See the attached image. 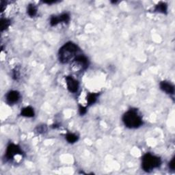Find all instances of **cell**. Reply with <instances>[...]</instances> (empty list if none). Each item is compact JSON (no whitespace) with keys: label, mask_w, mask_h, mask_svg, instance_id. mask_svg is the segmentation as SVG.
I'll return each instance as SVG.
<instances>
[{"label":"cell","mask_w":175,"mask_h":175,"mask_svg":"<svg viewBox=\"0 0 175 175\" xmlns=\"http://www.w3.org/2000/svg\"><path fill=\"white\" fill-rule=\"evenodd\" d=\"M80 51V48L76 44L72 42H68L60 48L58 52V57L60 62L66 64L69 62L71 60H74L77 56V53Z\"/></svg>","instance_id":"obj_1"},{"label":"cell","mask_w":175,"mask_h":175,"mask_svg":"<svg viewBox=\"0 0 175 175\" xmlns=\"http://www.w3.org/2000/svg\"><path fill=\"white\" fill-rule=\"evenodd\" d=\"M122 121L125 125L129 129H136L143 124L142 119L136 109H131L125 112L122 116Z\"/></svg>","instance_id":"obj_2"},{"label":"cell","mask_w":175,"mask_h":175,"mask_svg":"<svg viewBox=\"0 0 175 175\" xmlns=\"http://www.w3.org/2000/svg\"><path fill=\"white\" fill-rule=\"evenodd\" d=\"M162 164L159 157L150 153H146L142 157V168L147 173H150L153 169L159 168Z\"/></svg>","instance_id":"obj_3"},{"label":"cell","mask_w":175,"mask_h":175,"mask_svg":"<svg viewBox=\"0 0 175 175\" xmlns=\"http://www.w3.org/2000/svg\"><path fill=\"white\" fill-rule=\"evenodd\" d=\"M16 155H23V152L19 145L15 144H10L7 147L6 158L8 160L13 159Z\"/></svg>","instance_id":"obj_4"},{"label":"cell","mask_w":175,"mask_h":175,"mask_svg":"<svg viewBox=\"0 0 175 175\" xmlns=\"http://www.w3.org/2000/svg\"><path fill=\"white\" fill-rule=\"evenodd\" d=\"M70 21V16L68 13L62 14L59 16H53L50 19V24L51 26H56L59 23H67Z\"/></svg>","instance_id":"obj_5"},{"label":"cell","mask_w":175,"mask_h":175,"mask_svg":"<svg viewBox=\"0 0 175 175\" xmlns=\"http://www.w3.org/2000/svg\"><path fill=\"white\" fill-rule=\"evenodd\" d=\"M66 83L67 85V88L69 92L75 93L77 92L79 89V82L76 80L71 77V76H67L66 77Z\"/></svg>","instance_id":"obj_6"},{"label":"cell","mask_w":175,"mask_h":175,"mask_svg":"<svg viewBox=\"0 0 175 175\" xmlns=\"http://www.w3.org/2000/svg\"><path fill=\"white\" fill-rule=\"evenodd\" d=\"M20 99V94L18 91L11 90L6 95V101L9 104H14L18 102Z\"/></svg>","instance_id":"obj_7"},{"label":"cell","mask_w":175,"mask_h":175,"mask_svg":"<svg viewBox=\"0 0 175 175\" xmlns=\"http://www.w3.org/2000/svg\"><path fill=\"white\" fill-rule=\"evenodd\" d=\"M73 60L75 62H76L79 65H80L83 70H85L88 67L89 65L88 60L86 57L84 56V55L81 54L77 55V56L75 58V59Z\"/></svg>","instance_id":"obj_8"},{"label":"cell","mask_w":175,"mask_h":175,"mask_svg":"<svg viewBox=\"0 0 175 175\" xmlns=\"http://www.w3.org/2000/svg\"><path fill=\"white\" fill-rule=\"evenodd\" d=\"M160 88L162 90L166 92L167 94H174V85L170 83L168 81H163L160 83Z\"/></svg>","instance_id":"obj_9"},{"label":"cell","mask_w":175,"mask_h":175,"mask_svg":"<svg viewBox=\"0 0 175 175\" xmlns=\"http://www.w3.org/2000/svg\"><path fill=\"white\" fill-rule=\"evenodd\" d=\"M21 115L25 117H28V118H32L34 116V109L30 107V106H27V107L23 108L21 112Z\"/></svg>","instance_id":"obj_10"},{"label":"cell","mask_w":175,"mask_h":175,"mask_svg":"<svg viewBox=\"0 0 175 175\" xmlns=\"http://www.w3.org/2000/svg\"><path fill=\"white\" fill-rule=\"evenodd\" d=\"M168 10V6L166 3L160 2L157 4L155 8V12H161L163 14H166Z\"/></svg>","instance_id":"obj_11"},{"label":"cell","mask_w":175,"mask_h":175,"mask_svg":"<svg viewBox=\"0 0 175 175\" xmlns=\"http://www.w3.org/2000/svg\"><path fill=\"white\" fill-rule=\"evenodd\" d=\"M99 96V93H90L88 94L87 97V101L88 105L90 106L97 101V98Z\"/></svg>","instance_id":"obj_12"},{"label":"cell","mask_w":175,"mask_h":175,"mask_svg":"<svg viewBox=\"0 0 175 175\" xmlns=\"http://www.w3.org/2000/svg\"><path fill=\"white\" fill-rule=\"evenodd\" d=\"M66 139L69 143L73 144V143L76 142L77 141L79 138H78V136L77 135L74 134V133H68L66 135Z\"/></svg>","instance_id":"obj_13"},{"label":"cell","mask_w":175,"mask_h":175,"mask_svg":"<svg viewBox=\"0 0 175 175\" xmlns=\"http://www.w3.org/2000/svg\"><path fill=\"white\" fill-rule=\"evenodd\" d=\"M27 12L29 16H30L31 17H33L34 16H36V15L37 14V9L34 5L30 4L28 7H27Z\"/></svg>","instance_id":"obj_14"},{"label":"cell","mask_w":175,"mask_h":175,"mask_svg":"<svg viewBox=\"0 0 175 175\" xmlns=\"http://www.w3.org/2000/svg\"><path fill=\"white\" fill-rule=\"evenodd\" d=\"M10 25V20L8 19H2L1 20V31L3 32V30H6Z\"/></svg>","instance_id":"obj_15"},{"label":"cell","mask_w":175,"mask_h":175,"mask_svg":"<svg viewBox=\"0 0 175 175\" xmlns=\"http://www.w3.org/2000/svg\"><path fill=\"white\" fill-rule=\"evenodd\" d=\"M47 131V127L45 125H42V126H39L37 127V132L39 133H42L45 132Z\"/></svg>","instance_id":"obj_16"},{"label":"cell","mask_w":175,"mask_h":175,"mask_svg":"<svg viewBox=\"0 0 175 175\" xmlns=\"http://www.w3.org/2000/svg\"><path fill=\"white\" fill-rule=\"evenodd\" d=\"M12 76L13 78L15 79V80H17V79L19 78V71L18 69H16V68H15V70H13V74H12Z\"/></svg>","instance_id":"obj_17"},{"label":"cell","mask_w":175,"mask_h":175,"mask_svg":"<svg viewBox=\"0 0 175 175\" xmlns=\"http://www.w3.org/2000/svg\"><path fill=\"white\" fill-rule=\"evenodd\" d=\"M79 109H80V114L81 115L85 114V113H86V112H87L86 108L84 107V106H81V105H80V108H79Z\"/></svg>","instance_id":"obj_18"},{"label":"cell","mask_w":175,"mask_h":175,"mask_svg":"<svg viewBox=\"0 0 175 175\" xmlns=\"http://www.w3.org/2000/svg\"><path fill=\"white\" fill-rule=\"evenodd\" d=\"M174 159L175 158H173V159L171 160V162L169 163V168L171 169L174 170V168H175V164H174Z\"/></svg>","instance_id":"obj_19"}]
</instances>
